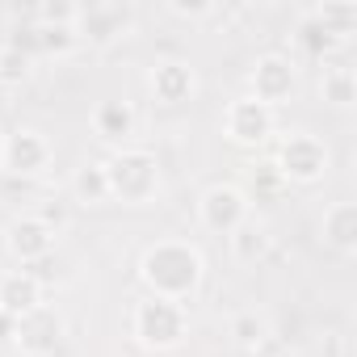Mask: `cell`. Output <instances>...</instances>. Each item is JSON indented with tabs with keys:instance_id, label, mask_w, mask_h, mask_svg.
Returning <instances> with one entry per match:
<instances>
[{
	"instance_id": "obj_1",
	"label": "cell",
	"mask_w": 357,
	"mask_h": 357,
	"mask_svg": "<svg viewBox=\"0 0 357 357\" xmlns=\"http://www.w3.org/2000/svg\"><path fill=\"white\" fill-rule=\"evenodd\" d=\"M139 282L155 298L190 303L206 282V257L190 240H155L139 257Z\"/></svg>"
},
{
	"instance_id": "obj_2",
	"label": "cell",
	"mask_w": 357,
	"mask_h": 357,
	"mask_svg": "<svg viewBox=\"0 0 357 357\" xmlns=\"http://www.w3.org/2000/svg\"><path fill=\"white\" fill-rule=\"evenodd\" d=\"M101 164H105V176H109V202H122V206L155 202L160 181H164L155 151H147V147H118Z\"/></svg>"
},
{
	"instance_id": "obj_3",
	"label": "cell",
	"mask_w": 357,
	"mask_h": 357,
	"mask_svg": "<svg viewBox=\"0 0 357 357\" xmlns=\"http://www.w3.org/2000/svg\"><path fill=\"white\" fill-rule=\"evenodd\" d=\"M130 336L151 349V353H168L176 349L185 336H190V311L185 303H172V298H139L135 311H130Z\"/></svg>"
},
{
	"instance_id": "obj_4",
	"label": "cell",
	"mask_w": 357,
	"mask_h": 357,
	"mask_svg": "<svg viewBox=\"0 0 357 357\" xmlns=\"http://www.w3.org/2000/svg\"><path fill=\"white\" fill-rule=\"evenodd\" d=\"M328 164H332L328 143L319 135H311V130H290L278 143V151H273V168H278V176L286 185H315V181H324Z\"/></svg>"
},
{
	"instance_id": "obj_5",
	"label": "cell",
	"mask_w": 357,
	"mask_h": 357,
	"mask_svg": "<svg viewBox=\"0 0 357 357\" xmlns=\"http://www.w3.org/2000/svg\"><path fill=\"white\" fill-rule=\"evenodd\" d=\"M130 30H135V9L122 5V0H97V5L76 9V38L97 51L130 38Z\"/></svg>"
},
{
	"instance_id": "obj_6",
	"label": "cell",
	"mask_w": 357,
	"mask_h": 357,
	"mask_svg": "<svg viewBox=\"0 0 357 357\" xmlns=\"http://www.w3.org/2000/svg\"><path fill=\"white\" fill-rule=\"evenodd\" d=\"M51 164H55V143H51L43 130H34V126L5 130V155H0V172L30 181V176H43Z\"/></svg>"
},
{
	"instance_id": "obj_7",
	"label": "cell",
	"mask_w": 357,
	"mask_h": 357,
	"mask_svg": "<svg viewBox=\"0 0 357 357\" xmlns=\"http://www.w3.org/2000/svg\"><path fill=\"white\" fill-rule=\"evenodd\" d=\"M294 89H298V63L290 55H282V51L257 55V63L248 72V97H257L261 105L278 109V105H286L294 97Z\"/></svg>"
},
{
	"instance_id": "obj_8",
	"label": "cell",
	"mask_w": 357,
	"mask_h": 357,
	"mask_svg": "<svg viewBox=\"0 0 357 357\" xmlns=\"http://www.w3.org/2000/svg\"><path fill=\"white\" fill-rule=\"evenodd\" d=\"M273 126H278L273 109L261 105V101L248 97V93L236 97V101H227V109H223V135H227V143H236V147H244V151L265 147V143L273 139Z\"/></svg>"
},
{
	"instance_id": "obj_9",
	"label": "cell",
	"mask_w": 357,
	"mask_h": 357,
	"mask_svg": "<svg viewBox=\"0 0 357 357\" xmlns=\"http://www.w3.org/2000/svg\"><path fill=\"white\" fill-rule=\"evenodd\" d=\"M248 215H252V202L244 198L240 185H211L198 198V223L211 236H231Z\"/></svg>"
},
{
	"instance_id": "obj_10",
	"label": "cell",
	"mask_w": 357,
	"mask_h": 357,
	"mask_svg": "<svg viewBox=\"0 0 357 357\" xmlns=\"http://www.w3.org/2000/svg\"><path fill=\"white\" fill-rule=\"evenodd\" d=\"M5 252L30 269V265H43L51 252H55V231L38 219V215H13L5 223Z\"/></svg>"
},
{
	"instance_id": "obj_11",
	"label": "cell",
	"mask_w": 357,
	"mask_h": 357,
	"mask_svg": "<svg viewBox=\"0 0 357 357\" xmlns=\"http://www.w3.org/2000/svg\"><path fill=\"white\" fill-rule=\"evenodd\" d=\"M59 340H63V319H59L47 303H43L38 311L22 315L17 328H13V344H17V353H26V357H51V353L59 349Z\"/></svg>"
},
{
	"instance_id": "obj_12",
	"label": "cell",
	"mask_w": 357,
	"mask_h": 357,
	"mask_svg": "<svg viewBox=\"0 0 357 357\" xmlns=\"http://www.w3.org/2000/svg\"><path fill=\"white\" fill-rule=\"evenodd\" d=\"M147 89L160 105H185L198 93V72L185 59H160L147 72Z\"/></svg>"
},
{
	"instance_id": "obj_13",
	"label": "cell",
	"mask_w": 357,
	"mask_h": 357,
	"mask_svg": "<svg viewBox=\"0 0 357 357\" xmlns=\"http://www.w3.org/2000/svg\"><path fill=\"white\" fill-rule=\"evenodd\" d=\"M43 303H47V290H43V278L34 269H9V273H0V315L22 319V315L38 311Z\"/></svg>"
},
{
	"instance_id": "obj_14",
	"label": "cell",
	"mask_w": 357,
	"mask_h": 357,
	"mask_svg": "<svg viewBox=\"0 0 357 357\" xmlns=\"http://www.w3.org/2000/svg\"><path fill=\"white\" fill-rule=\"evenodd\" d=\"M135 126H139V114H135L130 101L105 97V101L93 105V135H97L101 143H109V147H130Z\"/></svg>"
},
{
	"instance_id": "obj_15",
	"label": "cell",
	"mask_w": 357,
	"mask_h": 357,
	"mask_svg": "<svg viewBox=\"0 0 357 357\" xmlns=\"http://www.w3.org/2000/svg\"><path fill=\"white\" fill-rule=\"evenodd\" d=\"M319 236H324V244L332 248V252H340V257H353L357 252V206L353 202H332L328 211H324V219H319Z\"/></svg>"
},
{
	"instance_id": "obj_16",
	"label": "cell",
	"mask_w": 357,
	"mask_h": 357,
	"mask_svg": "<svg viewBox=\"0 0 357 357\" xmlns=\"http://www.w3.org/2000/svg\"><path fill=\"white\" fill-rule=\"evenodd\" d=\"M227 336H231V344H236L240 353L257 357V353L269 344L273 328H269V315H265V311H257V307H240V311H231V319H227Z\"/></svg>"
},
{
	"instance_id": "obj_17",
	"label": "cell",
	"mask_w": 357,
	"mask_h": 357,
	"mask_svg": "<svg viewBox=\"0 0 357 357\" xmlns=\"http://www.w3.org/2000/svg\"><path fill=\"white\" fill-rule=\"evenodd\" d=\"M227 244H231V257H236L240 265H261V261L269 257V248H273V231H269V223H261L257 215H248V219L227 236Z\"/></svg>"
},
{
	"instance_id": "obj_18",
	"label": "cell",
	"mask_w": 357,
	"mask_h": 357,
	"mask_svg": "<svg viewBox=\"0 0 357 357\" xmlns=\"http://www.w3.org/2000/svg\"><path fill=\"white\" fill-rule=\"evenodd\" d=\"M294 47H298V55H307V59H328L332 51H340V38L311 13V9H303L298 13V26H294Z\"/></svg>"
},
{
	"instance_id": "obj_19",
	"label": "cell",
	"mask_w": 357,
	"mask_h": 357,
	"mask_svg": "<svg viewBox=\"0 0 357 357\" xmlns=\"http://www.w3.org/2000/svg\"><path fill=\"white\" fill-rule=\"evenodd\" d=\"M72 198L80 206H105L109 202V176H105V164L101 160H84L72 172Z\"/></svg>"
},
{
	"instance_id": "obj_20",
	"label": "cell",
	"mask_w": 357,
	"mask_h": 357,
	"mask_svg": "<svg viewBox=\"0 0 357 357\" xmlns=\"http://www.w3.org/2000/svg\"><path fill=\"white\" fill-rule=\"evenodd\" d=\"M319 97H324L328 105H336V109H349V105L357 101V72H353L349 63L324 68V76H319Z\"/></svg>"
},
{
	"instance_id": "obj_21",
	"label": "cell",
	"mask_w": 357,
	"mask_h": 357,
	"mask_svg": "<svg viewBox=\"0 0 357 357\" xmlns=\"http://www.w3.org/2000/svg\"><path fill=\"white\" fill-rule=\"evenodd\" d=\"M311 13H315L340 43L357 30V5H349V0H340V5H311Z\"/></svg>"
},
{
	"instance_id": "obj_22",
	"label": "cell",
	"mask_w": 357,
	"mask_h": 357,
	"mask_svg": "<svg viewBox=\"0 0 357 357\" xmlns=\"http://www.w3.org/2000/svg\"><path fill=\"white\" fill-rule=\"evenodd\" d=\"M30 72H34V59L30 55H22L9 43H0V84H26Z\"/></svg>"
},
{
	"instance_id": "obj_23",
	"label": "cell",
	"mask_w": 357,
	"mask_h": 357,
	"mask_svg": "<svg viewBox=\"0 0 357 357\" xmlns=\"http://www.w3.org/2000/svg\"><path fill=\"white\" fill-rule=\"evenodd\" d=\"M282 190H286V181L278 176V168H273V164H261V168L248 172V194H244V198H248V202H252V198H257V202H269V198H278Z\"/></svg>"
},
{
	"instance_id": "obj_24",
	"label": "cell",
	"mask_w": 357,
	"mask_h": 357,
	"mask_svg": "<svg viewBox=\"0 0 357 357\" xmlns=\"http://www.w3.org/2000/svg\"><path fill=\"white\" fill-rule=\"evenodd\" d=\"M76 9H80V5H63V0H43V5L30 13V22H38V26H72V30H76Z\"/></svg>"
},
{
	"instance_id": "obj_25",
	"label": "cell",
	"mask_w": 357,
	"mask_h": 357,
	"mask_svg": "<svg viewBox=\"0 0 357 357\" xmlns=\"http://www.w3.org/2000/svg\"><path fill=\"white\" fill-rule=\"evenodd\" d=\"M164 9H168L172 17H181V22H206V17L219 13L215 5H206V0H194V5H185V0H168Z\"/></svg>"
},
{
	"instance_id": "obj_26",
	"label": "cell",
	"mask_w": 357,
	"mask_h": 357,
	"mask_svg": "<svg viewBox=\"0 0 357 357\" xmlns=\"http://www.w3.org/2000/svg\"><path fill=\"white\" fill-rule=\"evenodd\" d=\"M30 215H38V219H43V223H47V227H51L55 236H59V231L68 227V211H63L59 202H43V206H38V211H30Z\"/></svg>"
},
{
	"instance_id": "obj_27",
	"label": "cell",
	"mask_w": 357,
	"mask_h": 357,
	"mask_svg": "<svg viewBox=\"0 0 357 357\" xmlns=\"http://www.w3.org/2000/svg\"><path fill=\"white\" fill-rule=\"evenodd\" d=\"M324 357H344V336L328 332V336H324Z\"/></svg>"
},
{
	"instance_id": "obj_28",
	"label": "cell",
	"mask_w": 357,
	"mask_h": 357,
	"mask_svg": "<svg viewBox=\"0 0 357 357\" xmlns=\"http://www.w3.org/2000/svg\"><path fill=\"white\" fill-rule=\"evenodd\" d=\"M0 155H5V130H0Z\"/></svg>"
},
{
	"instance_id": "obj_29",
	"label": "cell",
	"mask_w": 357,
	"mask_h": 357,
	"mask_svg": "<svg viewBox=\"0 0 357 357\" xmlns=\"http://www.w3.org/2000/svg\"><path fill=\"white\" fill-rule=\"evenodd\" d=\"M9 357H26V353H9Z\"/></svg>"
}]
</instances>
